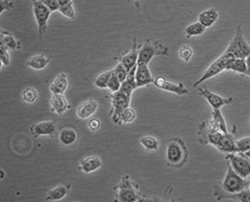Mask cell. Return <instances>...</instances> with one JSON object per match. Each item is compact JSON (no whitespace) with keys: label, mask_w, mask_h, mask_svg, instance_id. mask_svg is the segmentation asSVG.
Listing matches in <instances>:
<instances>
[{"label":"cell","mask_w":250,"mask_h":202,"mask_svg":"<svg viewBox=\"0 0 250 202\" xmlns=\"http://www.w3.org/2000/svg\"><path fill=\"white\" fill-rule=\"evenodd\" d=\"M249 187L250 180L240 177L232 169V167L229 164H227V171L225 178L222 181V183L216 187L215 196L218 201H221L226 195L242 192L244 190L249 189Z\"/></svg>","instance_id":"6da1fadb"},{"label":"cell","mask_w":250,"mask_h":202,"mask_svg":"<svg viewBox=\"0 0 250 202\" xmlns=\"http://www.w3.org/2000/svg\"><path fill=\"white\" fill-rule=\"evenodd\" d=\"M189 158V152L185 142L175 137L169 140L166 148V164L168 167L179 169L183 167Z\"/></svg>","instance_id":"7a4b0ae2"},{"label":"cell","mask_w":250,"mask_h":202,"mask_svg":"<svg viewBox=\"0 0 250 202\" xmlns=\"http://www.w3.org/2000/svg\"><path fill=\"white\" fill-rule=\"evenodd\" d=\"M228 132V133H224L222 131H218L212 134H209L204 141L202 142L201 145H207L210 144L214 146L217 150L220 152H224L225 154L227 153H236L238 152L237 146H236V139L234 136V132Z\"/></svg>","instance_id":"3957f363"},{"label":"cell","mask_w":250,"mask_h":202,"mask_svg":"<svg viewBox=\"0 0 250 202\" xmlns=\"http://www.w3.org/2000/svg\"><path fill=\"white\" fill-rule=\"evenodd\" d=\"M118 202H140L139 186L133 182L128 176L122 177L120 183L116 187Z\"/></svg>","instance_id":"277c9868"},{"label":"cell","mask_w":250,"mask_h":202,"mask_svg":"<svg viewBox=\"0 0 250 202\" xmlns=\"http://www.w3.org/2000/svg\"><path fill=\"white\" fill-rule=\"evenodd\" d=\"M169 49L161 42L154 40H147L139 49L138 62L149 64L155 56H168Z\"/></svg>","instance_id":"5b68a950"},{"label":"cell","mask_w":250,"mask_h":202,"mask_svg":"<svg viewBox=\"0 0 250 202\" xmlns=\"http://www.w3.org/2000/svg\"><path fill=\"white\" fill-rule=\"evenodd\" d=\"M235 59V57L228 53L227 51H225L214 62H212V64L204 71V73L202 74V76L200 79L194 82V87H197L198 85H200V83H202L203 81L213 78V77L217 76L218 74L222 73L223 71L226 70L228 64Z\"/></svg>","instance_id":"8992f818"},{"label":"cell","mask_w":250,"mask_h":202,"mask_svg":"<svg viewBox=\"0 0 250 202\" xmlns=\"http://www.w3.org/2000/svg\"><path fill=\"white\" fill-rule=\"evenodd\" d=\"M228 53L232 54L235 58L247 59L250 55V45L247 41L244 31L241 25L238 26L235 35L231 41L229 42L226 50Z\"/></svg>","instance_id":"52a82bcc"},{"label":"cell","mask_w":250,"mask_h":202,"mask_svg":"<svg viewBox=\"0 0 250 202\" xmlns=\"http://www.w3.org/2000/svg\"><path fill=\"white\" fill-rule=\"evenodd\" d=\"M110 103H111V120L115 125L121 124V114L126 107L130 104L131 96H128L122 91H117L111 93L109 96Z\"/></svg>","instance_id":"ba28073f"},{"label":"cell","mask_w":250,"mask_h":202,"mask_svg":"<svg viewBox=\"0 0 250 202\" xmlns=\"http://www.w3.org/2000/svg\"><path fill=\"white\" fill-rule=\"evenodd\" d=\"M225 158L228 164L240 177L246 179L250 177V160L242 152L227 153Z\"/></svg>","instance_id":"9c48e42d"},{"label":"cell","mask_w":250,"mask_h":202,"mask_svg":"<svg viewBox=\"0 0 250 202\" xmlns=\"http://www.w3.org/2000/svg\"><path fill=\"white\" fill-rule=\"evenodd\" d=\"M33 12L38 24L39 35L42 37L47 31V23L50 19V10L42 2V0H32Z\"/></svg>","instance_id":"30bf717a"},{"label":"cell","mask_w":250,"mask_h":202,"mask_svg":"<svg viewBox=\"0 0 250 202\" xmlns=\"http://www.w3.org/2000/svg\"><path fill=\"white\" fill-rule=\"evenodd\" d=\"M198 94L203 97L207 102L211 105L213 109H221L226 104H230L234 101V98H224L210 91L206 86H200L198 88Z\"/></svg>","instance_id":"8fae6325"},{"label":"cell","mask_w":250,"mask_h":202,"mask_svg":"<svg viewBox=\"0 0 250 202\" xmlns=\"http://www.w3.org/2000/svg\"><path fill=\"white\" fill-rule=\"evenodd\" d=\"M153 84L155 87H157L159 89L175 93L176 95H186L189 93L188 89L184 86L183 83L171 82L162 76L156 77L153 81Z\"/></svg>","instance_id":"7c38bea8"},{"label":"cell","mask_w":250,"mask_h":202,"mask_svg":"<svg viewBox=\"0 0 250 202\" xmlns=\"http://www.w3.org/2000/svg\"><path fill=\"white\" fill-rule=\"evenodd\" d=\"M138 54H139V48L137 46V40L135 38L132 39V46L131 50L128 51L126 54H124L117 59L121 63L124 64L127 71L129 72L134 66L137 65L138 62Z\"/></svg>","instance_id":"4fadbf2b"},{"label":"cell","mask_w":250,"mask_h":202,"mask_svg":"<svg viewBox=\"0 0 250 202\" xmlns=\"http://www.w3.org/2000/svg\"><path fill=\"white\" fill-rule=\"evenodd\" d=\"M135 81L137 87L147 86L150 83H153L154 79L150 73L149 64L146 63H137L135 71Z\"/></svg>","instance_id":"5bb4252c"},{"label":"cell","mask_w":250,"mask_h":202,"mask_svg":"<svg viewBox=\"0 0 250 202\" xmlns=\"http://www.w3.org/2000/svg\"><path fill=\"white\" fill-rule=\"evenodd\" d=\"M98 106H99L98 101H95L94 99H88L78 106L76 110V114L79 119H82V120L88 119L93 114H95V112L98 109Z\"/></svg>","instance_id":"9a60e30c"},{"label":"cell","mask_w":250,"mask_h":202,"mask_svg":"<svg viewBox=\"0 0 250 202\" xmlns=\"http://www.w3.org/2000/svg\"><path fill=\"white\" fill-rule=\"evenodd\" d=\"M103 165V162L101 160L100 157L97 155H90L83 160L80 161L78 169L79 171L85 173V174H90L93 173L97 170H99Z\"/></svg>","instance_id":"2e32d148"},{"label":"cell","mask_w":250,"mask_h":202,"mask_svg":"<svg viewBox=\"0 0 250 202\" xmlns=\"http://www.w3.org/2000/svg\"><path fill=\"white\" fill-rule=\"evenodd\" d=\"M30 132L35 138L44 135H53L56 132V126L51 121H42L30 126Z\"/></svg>","instance_id":"e0dca14e"},{"label":"cell","mask_w":250,"mask_h":202,"mask_svg":"<svg viewBox=\"0 0 250 202\" xmlns=\"http://www.w3.org/2000/svg\"><path fill=\"white\" fill-rule=\"evenodd\" d=\"M50 106L52 111L58 115L63 114L71 107L63 94H52Z\"/></svg>","instance_id":"ac0fdd59"},{"label":"cell","mask_w":250,"mask_h":202,"mask_svg":"<svg viewBox=\"0 0 250 202\" xmlns=\"http://www.w3.org/2000/svg\"><path fill=\"white\" fill-rule=\"evenodd\" d=\"M58 139L60 143L63 146L69 147L74 145L78 140V133L75 127L73 126H64L62 127L58 134Z\"/></svg>","instance_id":"d6986e66"},{"label":"cell","mask_w":250,"mask_h":202,"mask_svg":"<svg viewBox=\"0 0 250 202\" xmlns=\"http://www.w3.org/2000/svg\"><path fill=\"white\" fill-rule=\"evenodd\" d=\"M71 186L70 185H58L48 191L45 201L46 202H58L63 200L69 193Z\"/></svg>","instance_id":"ffe728a7"},{"label":"cell","mask_w":250,"mask_h":202,"mask_svg":"<svg viewBox=\"0 0 250 202\" xmlns=\"http://www.w3.org/2000/svg\"><path fill=\"white\" fill-rule=\"evenodd\" d=\"M68 87V80L65 73H61L55 78L50 84V89L52 94H63Z\"/></svg>","instance_id":"44dd1931"},{"label":"cell","mask_w":250,"mask_h":202,"mask_svg":"<svg viewBox=\"0 0 250 202\" xmlns=\"http://www.w3.org/2000/svg\"><path fill=\"white\" fill-rule=\"evenodd\" d=\"M219 17H220L219 12L216 9H214V8L207 9V10L201 12L199 15L198 21L200 22L205 28H209L216 23Z\"/></svg>","instance_id":"7402d4cb"},{"label":"cell","mask_w":250,"mask_h":202,"mask_svg":"<svg viewBox=\"0 0 250 202\" xmlns=\"http://www.w3.org/2000/svg\"><path fill=\"white\" fill-rule=\"evenodd\" d=\"M135 71H136V66H134L127 74V77L125 81L122 82L121 84V88L120 91H122L123 93H125L128 96L132 95V92L138 88L137 84H136V81H135Z\"/></svg>","instance_id":"603a6c76"},{"label":"cell","mask_w":250,"mask_h":202,"mask_svg":"<svg viewBox=\"0 0 250 202\" xmlns=\"http://www.w3.org/2000/svg\"><path fill=\"white\" fill-rule=\"evenodd\" d=\"M50 62V59H48L44 54H38L27 61V65L34 70H42L44 69Z\"/></svg>","instance_id":"cb8c5ba5"},{"label":"cell","mask_w":250,"mask_h":202,"mask_svg":"<svg viewBox=\"0 0 250 202\" xmlns=\"http://www.w3.org/2000/svg\"><path fill=\"white\" fill-rule=\"evenodd\" d=\"M1 43L4 44L8 49L11 50H20L21 49V42L9 32L1 30Z\"/></svg>","instance_id":"d4e9b609"},{"label":"cell","mask_w":250,"mask_h":202,"mask_svg":"<svg viewBox=\"0 0 250 202\" xmlns=\"http://www.w3.org/2000/svg\"><path fill=\"white\" fill-rule=\"evenodd\" d=\"M226 70L233 71L236 73H240L243 75H247L248 73V63L246 59L235 58L227 66Z\"/></svg>","instance_id":"484cf974"},{"label":"cell","mask_w":250,"mask_h":202,"mask_svg":"<svg viewBox=\"0 0 250 202\" xmlns=\"http://www.w3.org/2000/svg\"><path fill=\"white\" fill-rule=\"evenodd\" d=\"M139 143L141 144V146L149 152L152 151H157L159 148V142L158 140L150 135H146V136H142L139 139Z\"/></svg>","instance_id":"4316f807"},{"label":"cell","mask_w":250,"mask_h":202,"mask_svg":"<svg viewBox=\"0 0 250 202\" xmlns=\"http://www.w3.org/2000/svg\"><path fill=\"white\" fill-rule=\"evenodd\" d=\"M206 28L202 25L200 22L197 21L185 28V35L187 39H191L193 37H198L202 35L205 32Z\"/></svg>","instance_id":"83f0119b"},{"label":"cell","mask_w":250,"mask_h":202,"mask_svg":"<svg viewBox=\"0 0 250 202\" xmlns=\"http://www.w3.org/2000/svg\"><path fill=\"white\" fill-rule=\"evenodd\" d=\"M212 119L215 121V123L217 124L218 127L220 128V130L224 133H228V127L227 124L225 122V118L223 116V113L221 111V109H213L212 110Z\"/></svg>","instance_id":"f1b7e54d"},{"label":"cell","mask_w":250,"mask_h":202,"mask_svg":"<svg viewBox=\"0 0 250 202\" xmlns=\"http://www.w3.org/2000/svg\"><path fill=\"white\" fill-rule=\"evenodd\" d=\"M111 75H112V70L101 73L100 75L95 79L94 85L101 89L107 88V84H108V81H109V79Z\"/></svg>","instance_id":"f546056e"},{"label":"cell","mask_w":250,"mask_h":202,"mask_svg":"<svg viewBox=\"0 0 250 202\" xmlns=\"http://www.w3.org/2000/svg\"><path fill=\"white\" fill-rule=\"evenodd\" d=\"M226 199L235 200V201L240 202H250V189H247V190H244V191L239 192V193L226 195L224 197L223 200H226Z\"/></svg>","instance_id":"4dcf8cb0"},{"label":"cell","mask_w":250,"mask_h":202,"mask_svg":"<svg viewBox=\"0 0 250 202\" xmlns=\"http://www.w3.org/2000/svg\"><path fill=\"white\" fill-rule=\"evenodd\" d=\"M59 12L65 18L74 20L76 19L75 9H74V3L73 1L70 3H67L65 5H62L59 9Z\"/></svg>","instance_id":"1f68e13d"},{"label":"cell","mask_w":250,"mask_h":202,"mask_svg":"<svg viewBox=\"0 0 250 202\" xmlns=\"http://www.w3.org/2000/svg\"><path fill=\"white\" fill-rule=\"evenodd\" d=\"M38 96H39V93L38 91L34 88V87H27L23 91H22V94H21V97H22V100L27 102V103H33L35 102L36 100L38 99Z\"/></svg>","instance_id":"d6a6232c"},{"label":"cell","mask_w":250,"mask_h":202,"mask_svg":"<svg viewBox=\"0 0 250 202\" xmlns=\"http://www.w3.org/2000/svg\"><path fill=\"white\" fill-rule=\"evenodd\" d=\"M136 111L131 107H126L121 114V124H130L136 119Z\"/></svg>","instance_id":"836d02e7"},{"label":"cell","mask_w":250,"mask_h":202,"mask_svg":"<svg viewBox=\"0 0 250 202\" xmlns=\"http://www.w3.org/2000/svg\"><path fill=\"white\" fill-rule=\"evenodd\" d=\"M193 55H194V50L189 45H183L178 50V57L184 62H189L191 61Z\"/></svg>","instance_id":"e575fe53"},{"label":"cell","mask_w":250,"mask_h":202,"mask_svg":"<svg viewBox=\"0 0 250 202\" xmlns=\"http://www.w3.org/2000/svg\"><path fill=\"white\" fill-rule=\"evenodd\" d=\"M112 71H113V73L115 74V76L119 79V81H120L121 82H123V81H125V79H126V77H127V74H128L127 69L124 66V64L121 63V62H119V63L112 69Z\"/></svg>","instance_id":"d590c367"},{"label":"cell","mask_w":250,"mask_h":202,"mask_svg":"<svg viewBox=\"0 0 250 202\" xmlns=\"http://www.w3.org/2000/svg\"><path fill=\"white\" fill-rule=\"evenodd\" d=\"M121 84H122V82L119 81V79L117 77L115 76V74L112 71V75L109 79L107 88L110 90L111 93H114V92H117V91L120 90Z\"/></svg>","instance_id":"8d00e7d4"},{"label":"cell","mask_w":250,"mask_h":202,"mask_svg":"<svg viewBox=\"0 0 250 202\" xmlns=\"http://www.w3.org/2000/svg\"><path fill=\"white\" fill-rule=\"evenodd\" d=\"M0 61L2 65L9 66L11 63V57L8 48L4 44H0Z\"/></svg>","instance_id":"74e56055"},{"label":"cell","mask_w":250,"mask_h":202,"mask_svg":"<svg viewBox=\"0 0 250 202\" xmlns=\"http://www.w3.org/2000/svg\"><path fill=\"white\" fill-rule=\"evenodd\" d=\"M238 152H246L250 150V137H244L236 141Z\"/></svg>","instance_id":"f35d334b"},{"label":"cell","mask_w":250,"mask_h":202,"mask_svg":"<svg viewBox=\"0 0 250 202\" xmlns=\"http://www.w3.org/2000/svg\"><path fill=\"white\" fill-rule=\"evenodd\" d=\"M42 2L50 10L52 13L59 11V9L61 7L58 0H42Z\"/></svg>","instance_id":"ab89813d"},{"label":"cell","mask_w":250,"mask_h":202,"mask_svg":"<svg viewBox=\"0 0 250 202\" xmlns=\"http://www.w3.org/2000/svg\"><path fill=\"white\" fill-rule=\"evenodd\" d=\"M0 4H1V10H0L1 14L4 11H10L15 6L14 2L11 1V0H0Z\"/></svg>","instance_id":"60d3db41"},{"label":"cell","mask_w":250,"mask_h":202,"mask_svg":"<svg viewBox=\"0 0 250 202\" xmlns=\"http://www.w3.org/2000/svg\"><path fill=\"white\" fill-rule=\"evenodd\" d=\"M87 126L91 131H97L101 127V121L97 118H92L89 120Z\"/></svg>","instance_id":"b9f144b4"},{"label":"cell","mask_w":250,"mask_h":202,"mask_svg":"<svg viewBox=\"0 0 250 202\" xmlns=\"http://www.w3.org/2000/svg\"><path fill=\"white\" fill-rule=\"evenodd\" d=\"M246 60H247V63H248V73H247V76H249L250 78V55Z\"/></svg>","instance_id":"7bdbcfd3"},{"label":"cell","mask_w":250,"mask_h":202,"mask_svg":"<svg viewBox=\"0 0 250 202\" xmlns=\"http://www.w3.org/2000/svg\"><path fill=\"white\" fill-rule=\"evenodd\" d=\"M58 1H59L60 5L62 6V5H65V4H67V3H70V2H72L73 0H58Z\"/></svg>","instance_id":"ee69618b"},{"label":"cell","mask_w":250,"mask_h":202,"mask_svg":"<svg viewBox=\"0 0 250 202\" xmlns=\"http://www.w3.org/2000/svg\"><path fill=\"white\" fill-rule=\"evenodd\" d=\"M242 153H243L245 156H247V157H248V158L250 160V150H249L248 152H242Z\"/></svg>","instance_id":"f6af8a7d"},{"label":"cell","mask_w":250,"mask_h":202,"mask_svg":"<svg viewBox=\"0 0 250 202\" xmlns=\"http://www.w3.org/2000/svg\"><path fill=\"white\" fill-rule=\"evenodd\" d=\"M1 174H2V176H1V179H3V178H4V175H3V170H1Z\"/></svg>","instance_id":"bcb514c9"},{"label":"cell","mask_w":250,"mask_h":202,"mask_svg":"<svg viewBox=\"0 0 250 202\" xmlns=\"http://www.w3.org/2000/svg\"><path fill=\"white\" fill-rule=\"evenodd\" d=\"M139 1H140V0H133V2H134V3H135V4H137V3H138V2H139Z\"/></svg>","instance_id":"7dc6e473"},{"label":"cell","mask_w":250,"mask_h":202,"mask_svg":"<svg viewBox=\"0 0 250 202\" xmlns=\"http://www.w3.org/2000/svg\"><path fill=\"white\" fill-rule=\"evenodd\" d=\"M249 189L250 190V187H249Z\"/></svg>","instance_id":"c3c4849f"},{"label":"cell","mask_w":250,"mask_h":202,"mask_svg":"<svg viewBox=\"0 0 250 202\" xmlns=\"http://www.w3.org/2000/svg\"></svg>","instance_id":"681fc988"}]
</instances>
